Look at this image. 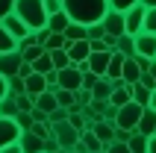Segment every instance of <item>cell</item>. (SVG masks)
I'll list each match as a JSON object with an SVG mask.
<instances>
[{
	"label": "cell",
	"mask_w": 156,
	"mask_h": 153,
	"mask_svg": "<svg viewBox=\"0 0 156 153\" xmlns=\"http://www.w3.org/2000/svg\"><path fill=\"white\" fill-rule=\"evenodd\" d=\"M53 136H56L59 147H65V150H74V147L80 144V130L71 127V121H59V124H53Z\"/></svg>",
	"instance_id": "obj_4"
},
{
	"label": "cell",
	"mask_w": 156,
	"mask_h": 153,
	"mask_svg": "<svg viewBox=\"0 0 156 153\" xmlns=\"http://www.w3.org/2000/svg\"><path fill=\"white\" fill-rule=\"evenodd\" d=\"M53 150H59V141H56V136H47L44 138V153H53Z\"/></svg>",
	"instance_id": "obj_51"
},
{
	"label": "cell",
	"mask_w": 156,
	"mask_h": 153,
	"mask_svg": "<svg viewBox=\"0 0 156 153\" xmlns=\"http://www.w3.org/2000/svg\"><path fill=\"white\" fill-rule=\"evenodd\" d=\"M133 100L141 106H150V88H144L141 83H133Z\"/></svg>",
	"instance_id": "obj_32"
},
{
	"label": "cell",
	"mask_w": 156,
	"mask_h": 153,
	"mask_svg": "<svg viewBox=\"0 0 156 153\" xmlns=\"http://www.w3.org/2000/svg\"><path fill=\"white\" fill-rule=\"evenodd\" d=\"M133 138V130H121V127H115V141H130Z\"/></svg>",
	"instance_id": "obj_49"
},
{
	"label": "cell",
	"mask_w": 156,
	"mask_h": 153,
	"mask_svg": "<svg viewBox=\"0 0 156 153\" xmlns=\"http://www.w3.org/2000/svg\"><path fill=\"white\" fill-rule=\"evenodd\" d=\"M80 141H83V144L88 147V153H97V150H103V141H100V138L94 136V133H91V130H83V133H80Z\"/></svg>",
	"instance_id": "obj_24"
},
{
	"label": "cell",
	"mask_w": 156,
	"mask_h": 153,
	"mask_svg": "<svg viewBox=\"0 0 156 153\" xmlns=\"http://www.w3.org/2000/svg\"><path fill=\"white\" fill-rule=\"evenodd\" d=\"M144 12H147V6L144 3H139V6H133L124 12V21H127V35H136L144 30Z\"/></svg>",
	"instance_id": "obj_5"
},
{
	"label": "cell",
	"mask_w": 156,
	"mask_h": 153,
	"mask_svg": "<svg viewBox=\"0 0 156 153\" xmlns=\"http://www.w3.org/2000/svg\"><path fill=\"white\" fill-rule=\"evenodd\" d=\"M6 83H9V94H27V83H24V76H6Z\"/></svg>",
	"instance_id": "obj_33"
},
{
	"label": "cell",
	"mask_w": 156,
	"mask_h": 153,
	"mask_svg": "<svg viewBox=\"0 0 156 153\" xmlns=\"http://www.w3.org/2000/svg\"><path fill=\"white\" fill-rule=\"evenodd\" d=\"M103 35H106L103 21H97V24H88V27H86V38H88V41H94V38H103Z\"/></svg>",
	"instance_id": "obj_35"
},
{
	"label": "cell",
	"mask_w": 156,
	"mask_h": 153,
	"mask_svg": "<svg viewBox=\"0 0 156 153\" xmlns=\"http://www.w3.org/2000/svg\"><path fill=\"white\" fill-rule=\"evenodd\" d=\"M15 15L21 18L30 30H41V27H47L44 0H15Z\"/></svg>",
	"instance_id": "obj_2"
},
{
	"label": "cell",
	"mask_w": 156,
	"mask_h": 153,
	"mask_svg": "<svg viewBox=\"0 0 156 153\" xmlns=\"http://www.w3.org/2000/svg\"><path fill=\"white\" fill-rule=\"evenodd\" d=\"M141 112H144V106H141V103H136V100L124 103L121 109H118L115 127H121V130H133V133H136V127H139V118H141Z\"/></svg>",
	"instance_id": "obj_3"
},
{
	"label": "cell",
	"mask_w": 156,
	"mask_h": 153,
	"mask_svg": "<svg viewBox=\"0 0 156 153\" xmlns=\"http://www.w3.org/2000/svg\"><path fill=\"white\" fill-rule=\"evenodd\" d=\"M150 74H153V80H156V59H153V65H150Z\"/></svg>",
	"instance_id": "obj_59"
},
{
	"label": "cell",
	"mask_w": 156,
	"mask_h": 153,
	"mask_svg": "<svg viewBox=\"0 0 156 153\" xmlns=\"http://www.w3.org/2000/svg\"><path fill=\"white\" fill-rule=\"evenodd\" d=\"M147 141H150V136L133 133V138L127 141V144H130V150H133V153H147Z\"/></svg>",
	"instance_id": "obj_30"
},
{
	"label": "cell",
	"mask_w": 156,
	"mask_h": 153,
	"mask_svg": "<svg viewBox=\"0 0 156 153\" xmlns=\"http://www.w3.org/2000/svg\"><path fill=\"white\" fill-rule=\"evenodd\" d=\"M109 59H112V50L91 53V56H88V71H94L97 76H106V71H109Z\"/></svg>",
	"instance_id": "obj_15"
},
{
	"label": "cell",
	"mask_w": 156,
	"mask_h": 153,
	"mask_svg": "<svg viewBox=\"0 0 156 153\" xmlns=\"http://www.w3.org/2000/svg\"><path fill=\"white\" fill-rule=\"evenodd\" d=\"M147 153H156V133L150 136V141H147Z\"/></svg>",
	"instance_id": "obj_55"
},
{
	"label": "cell",
	"mask_w": 156,
	"mask_h": 153,
	"mask_svg": "<svg viewBox=\"0 0 156 153\" xmlns=\"http://www.w3.org/2000/svg\"><path fill=\"white\" fill-rule=\"evenodd\" d=\"M35 106H38V109H44L47 115H50V112L59 106V100H56V91H50V88H47V91L35 94Z\"/></svg>",
	"instance_id": "obj_20"
},
{
	"label": "cell",
	"mask_w": 156,
	"mask_h": 153,
	"mask_svg": "<svg viewBox=\"0 0 156 153\" xmlns=\"http://www.w3.org/2000/svg\"><path fill=\"white\" fill-rule=\"evenodd\" d=\"M0 115H3V118H15V115H18V106H15V94H6V97L0 100Z\"/></svg>",
	"instance_id": "obj_31"
},
{
	"label": "cell",
	"mask_w": 156,
	"mask_h": 153,
	"mask_svg": "<svg viewBox=\"0 0 156 153\" xmlns=\"http://www.w3.org/2000/svg\"><path fill=\"white\" fill-rule=\"evenodd\" d=\"M65 44H68V38H65L62 33H50V35H47V44H44V47H47V50H62Z\"/></svg>",
	"instance_id": "obj_34"
},
{
	"label": "cell",
	"mask_w": 156,
	"mask_h": 153,
	"mask_svg": "<svg viewBox=\"0 0 156 153\" xmlns=\"http://www.w3.org/2000/svg\"><path fill=\"white\" fill-rule=\"evenodd\" d=\"M115 50H121L124 56H127V59H130V56H136V38L124 33L121 38H118V47H115Z\"/></svg>",
	"instance_id": "obj_27"
},
{
	"label": "cell",
	"mask_w": 156,
	"mask_h": 153,
	"mask_svg": "<svg viewBox=\"0 0 156 153\" xmlns=\"http://www.w3.org/2000/svg\"><path fill=\"white\" fill-rule=\"evenodd\" d=\"M9 12H15V0H0V21H3Z\"/></svg>",
	"instance_id": "obj_47"
},
{
	"label": "cell",
	"mask_w": 156,
	"mask_h": 153,
	"mask_svg": "<svg viewBox=\"0 0 156 153\" xmlns=\"http://www.w3.org/2000/svg\"><path fill=\"white\" fill-rule=\"evenodd\" d=\"M74 94H77V106H80V112H83V106L91 103V91H88V88H80V91H74Z\"/></svg>",
	"instance_id": "obj_42"
},
{
	"label": "cell",
	"mask_w": 156,
	"mask_h": 153,
	"mask_svg": "<svg viewBox=\"0 0 156 153\" xmlns=\"http://www.w3.org/2000/svg\"><path fill=\"white\" fill-rule=\"evenodd\" d=\"M50 59H53V68H56V71H62V68H68V65H74L65 47H62V50H50Z\"/></svg>",
	"instance_id": "obj_28"
},
{
	"label": "cell",
	"mask_w": 156,
	"mask_h": 153,
	"mask_svg": "<svg viewBox=\"0 0 156 153\" xmlns=\"http://www.w3.org/2000/svg\"><path fill=\"white\" fill-rule=\"evenodd\" d=\"M24 65V56L21 50H12V53H0V74L3 76H15Z\"/></svg>",
	"instance_id": "obj_10"
},
{
	"label": "cell",
	"mask_w": 156,
	"mask_h": 153,
	"mask_svg": "<svg viewBox=\"0 0 156 153\" xmlns=\"http://www.w3.org/2000/svg\"><path fill=\"white\" fill-rule=\"evenodd\" d=\"M94 80H97V74H94V71H86V74H83V88H88V91H91Z\"/></svg>",
	"instance_id": "obj_50"
},
{
	"label": "cell",
	"mask_w": 156,
	"mask_h": 153,
	"mask_svg": "<svg viewBox=\"0 0 156 153\" xmlns=\"http://www.w3.org/2000/svg\"><path fill=\"white\" fill-rule=\"evenodd\" d=\"M139 76H141L139 62H136V59H127V62H124V71H121V80L127 85H133V83H139Z\"/></svg>",
	"instance_id": "obj_21"
},
{
	"label": "cell",
	"mask_w": 156,
	"mask_h": 153,
	"mask_svg": "<svg viewBox=\"0 0 156 153\" xmlns=\"http://www.w3.org/2000/svg\"><path fill=\"white\" fill-rule=\"evenodd\" d=\"M97 153H106V150H97Z\"/></svg>",
	"instance_id": "obj_61"
},
{
	"label": "cell",
	"mask_w": 156,
	"mask_h": 153,
	"mask_svg": "<svg viewBox=\"0 0 156 153\" xmlns=\"http://www.w3.org/2000/svg\"><path fill=\"white\" fill-rule=\"evenodd\" d=\"M62 12L77 24H97L109 12V0H62Z\"/></svg>",
	"instance_id": "obj_1"
},
{
	"label": "cell",
	"mask_w": 156,
	"mask_h": 153,
	"mask_svg": "<svg viewBox=\"0 0 156 153\" xmlns=\"http://www.w3.org/2000/svg\"><path fill=\"white\" fill-rule=\"evenodd\" d=\"M15 106H18V112H33L35 97H33V94H18V97H15Z\"/></svg>",
	"instance_id": "obj_36"
},
{
	"label": "cell",
	"mask_w": 156,
	"mask_h": 153,
	"mask_svg": "<svg viewBox=\"0 0 156 153\" xmlns=\"http://www.w3.org/2000/svg\"><path fill=\"white\" fill-rule=\"evenodd\" d=\"M103 150L106 153H133L127 141H109V144H103Z\"/></svg>",
	"instance_id": "obj_40"
},
{
	"label": "cell",
	"mask_w": 156,
	"mask_h": 153,
	"mask_svg": "<svg viewBox=\"0 0 156 153\" xmlns=\"http://www.w3.org/2000/svg\"><path fill=\"white\" fill-rule=\"evenodd\" d=\"M12 50H18V38L0 24V53H12Z\"/></svg>",
	"instance_id": "obj_22"
},
{
	"label": "cell",
	"mask_w": 156,
	"mask_h": 153,
	"mask_svg": "<svg viewBox=\"0 0 156 153\" xmlns=\"http://www.w3.org/2000/svg\"><path fill=\"white\" fill-rule=\"evenodd\" d=\"M15 124L21 127V133H24V130H33L35 121H33V115H30V112H18V115H15Z\"/></svg>",
	"instance_id": "obj_38"
},
{
	"label": "cell",
	"mask_w": 156,
	"mask_h": 153,
	"mask_svg": "<svg viewBox=\"0 0 156 153\" xmlns=\"http://www.w3.org/2000/svg\"><path fill=\"white\" fill-rule=\"evenodd\" d=\"M71 153H88V147H86V144H83V141H80V144H77V147H74V150H71Z\"/></svg>",
	"instance_id": "obj_56"
},
{
	"label": "cell",
	"mask_w": 156,
	"mask_h": 153,
	"mask_svg": "<svg viewBox=\"0 0 156 153\" xmlns=\"http://www.w3.org/2000/svg\"><path fill=\"white\" fill-rule=\"evenodd\" d=\"M33 71H35V74H50V71H56V68H53V59H50V50L33 62Z\"/></svg>",
	"instance_id": "obj_29"
},
{
	"label": "cell",
	"mask_w": 156,
	"mask_h": 153,
	"mask_svg": "<svg viewBox=\"0 0 156 153\" xmlns=\"http://www.w3.org/2000/svg\"><path fill=\"white\" fill-rule=\"evenodd\" d=\"M59 88H68V91H80L83 88V71L77 65H68V68L59 71Z\"/></svg>",
	"instance_id": "obj_6"
},
{
	"label": "cell",
	"mask_w": 156,
	"mask_h": 153,
	"mask_svg": "<svg viewBox=\"0 0 156 153\" xmlns=\"http://www.w3.org/2000/svg\"><path fill=\"white\" fill-rule=\"evenodd\" d=\"M53 153H71V150H65V147H59V150H53Z\"/></svg>",
	"instance_id": "obj_60"
},
{
	"label": "cell",
	"mask_w": 156,
	"mask_h": 153,
	"mask_svg": "<svg viewBox=\"0 0 156 153\" xmlns=\"http://www.w3.org/2000/svg\"><path fill=\"white\" fill-rule=\"evenodd\" d=\"M118 109H121V106H115V103H106V109H103V118L115 124V118H118Z\"/></svg>",
	"instance_id": "obj_46"
},
{
	"label": "cell",
	"mask_w": 156,
	"mask_h": 153,
	"mask_svg": "<svg viewBox=\"0 0 156 153\" xmlns=\"http://www.w3.org/2000/svg\"><path fill=\"white\" fill-rule=\"evenodd\" d=\"M144 30H147V33H153V35H156V6H153V9H147V12H144Z\"/></svg>",
	"instance_id": "obj_41"
},
{
	"label": "cell",
	"mask_w": 156,
	"mask_h": 153,
	"mask_svg": "<svg viewBox=\"0 0 156 153\" xmlns=\"http://www.w3.org/2000/svg\"><path fill=\"white\" fill-rule=\"evenodd\" d=\"M133 38H136V53H139V56L156 59V35H153V33L141 30V33H136Z\"/></svg>",
	"instance_id": "obj_8"
},
{
	"label": "cell",
	"mask_w": 156,
	"mask_h": 153,
	"mask_svg": "<svg viewBox=\"0 0 156 153\" xmlns=\"http://www.w3.org/2000/svg\"><path fill=\"white\" fill-rule=\"evenodd\" d=\"M124 62H127V56H124L121 50H112V59H109V71H106V76H109V80H121Z\"/></svg>",
	"instance_id": "obj_19"
},
{
	"label": "cell",
	"mask_w": 156,
	"mask_h": 153,
	"mask_svg": "<svg viewBox=\"0 0 156 153\" xmlns=\"http://www.w3.org/2000/svg\"><path fill=\"white\" fill-rule=\"evenodd\" d=\"M71 24V18L65 15V12H53L50 18H47V27H50L53 33H65V27Z\"/></svg>",
	"instance_id": "obj_25"
},
{
	"label": "cell",
	"mask_w": 156,
	"mask_h": 153,
	"mask_svg": "<svg viewBox=\"0 0 156 153\" xmlns=\"http://www.w3.org/2000/svg\"><path fill=\"white\" fill-rule=\"evenodd\" d=\"M44 9H47V18L53 12H62V0H44Z\"/></svg>",
	"instance_id": "obj_48"
},
{
	"label": "cell",
	"mask_w": 156,
	"mask_h": 153,
	"mask_svg": "<svg viewBox=\"0 0 156 153\" xmlns=\"http://www.w3.org/2000/svg\"><path fill=\"white\" fill-rule=\"evenodd\" d=\"M0 24L6 27V30H9V33H12V35H15L18 41H21V38H24V35H30V33H33V30H30V27H27L24 21H21V18L15 15V12H9V15L3 18V21H0Z\"/></svg>",
	"instance_id": "obj_14"
},
{
	"label": "cell",
	"mask_w": 156,
	"mask_h": 153,
	"mask_svg": "<svg viewBox=\"0 0 156 153\" xmlns=\"http://www.w3.org/2000/svg\"><path fill=\"white\" fill-rule=\"evenodd\" d=\"M65 50H68L71 62L77 65V62H86L88 56H91V41H88V38H80V41H68V44H65Z\"/></svg>",
	"instance_id": "obj_11"
},
{
	"label": "cell",
	"mask_w": 156,
	"mask_h": 153,
	"mask_svg": "<svg viewBox=\"0 0 156 153\" xmlns=\"http://www.w3.org/2000/svg\"><path fill=\"white\" fill-rule=\"evenodd\" d=\"M50 33H53L50 27H41V30H33V35H35V44H41V47H44V44H47V35H50Z\"/></svg>",
	"instance_id": "obj_43"
},
{
	"label": "cell",
	"mask_w": 156,
	"mask_h": 153,
	"mask_svg": "<svg viewBox=\"0 0 156 153\" xmlns=\"http://www.w3.org/2000/svg\"><path fill=\"white\" fill-rule=\"evenodd\" d=\"M24 83H27V94H33V97L41 94V91H47V76H44V74H35V71H33Z\"/></svg>",
	"instance_id": "obj_18"
},
{
	"label": "cell",
	"mask_w": 156,
	"mask_h": 153,
	"mask_svg": "<svg viewBox=\"0 0 156 153\" xmlns=\"http://www.w3.org/2000/svg\"><path fill=\"white\" fill-rule=\"evenodd\" d=\"M65 38L68 41H80V38H86V24H77V21H71L68 27H65Z\"/></svg>",
	"instance_id": "obj_26"
},
{
	"label": "cell",
	"mask_w": 156,
	"mask_h": 153,
	"mask_svg": "<svg viewBox=\"0 0 156 153\" xmlns=\"http://www.w3.org/2000/svg\"><path fill=\"white\" fill-rule=\"evenodd\" d=\"M0 153H21V144H6V147H0Z\"/></svg>",
	"instance_id": "obj_54"
},
{
	"label": "cell",
	"mask_w": 156,
	"mask_h": 153,
	"mask_svg": "<svg viewBox=\"0 0 156 153\" xmlns=\"http://www.w3.org/2000/svg\"><path fill=\"white\" fill-rule=\"evenodd\" d=\"M18 144H21V153H44V138L35 136L33 130H24Z\"/></svg>",
	"instance_id": "obj_12"
},
{
	"label": "cell",
	"mask_w": 156,
	"mask_h": 153,
	"mask_svg": "<svg viewBox=\"0 0 156 153\" xmlns=\"http://www.w3.org/2000/svg\"><path fill=\"white\" fill-rule=\"evenodd\" d=\"M18 50H21L24 62H30V65H33L38 56H44V53H47V47H41V44H24V47H18Z\"/></svg>",
	"instance_id": "obj_23"
},
{
	"label": "cell",
	"mask_w": 156,
	"mask_h": 153,
	"mask_svg": "<svg viewBox=\"0 0 156 153\" xmlns=\"http://www.w3.org/2000/svg\"><path fill=\"white\" fill-rule=\"evenodd\" d=\"M141 0H109V9H115V12H127V9L139 6Z\"/></svg>",
	"instance_id": "obj_37"
},
{
	"label": "cell",
	"mask_w": 156,
	"mask_h": 153,
	"mask_svg": "<svg viewBox=\"0 0 156 153\" xmlns=\"http://www.w3.org/2000/svg\"><path fill=\"white\" fill-rule=\"evenodd\" d=\"M68 115H71V112L65 109V106H56V109L50 112V121H53V124H59V121H68Z\"/></svg>",
	"instance_id": "obj_44"
},
{
	"label": "cell",
	"mask_w": 156,
	"mask_h": 153,
	"mask_svg": "<svg viewBox=\"0 0 156 153\" xmlns=\"http://www.w3.org/2000/svg\"><path fill=\"white\" fill-rule=\"evenodd\" d=\"M68 121H71V127H77L80 133H83V130L88 127V118L83 115V112H71V115H68Z\"/></svg>",
	"instance_id": "obj_39"
},
{
	"label": "cell",
	"mask_w": 156,
	"mask_h": 153,
	"mask_svg": "<svg viewBox=\"0 0 156 153\" xmlns=\"http://www.w3.org/2000/svg\"><path fill=\"white\" fill-rule=\"evenodd\" d=\"M88 130L94 133L103 144H109V141H115V124L112 121H106V118H100V121H91L88 124Z\"/></svg>",
	"instance_id": "obj_13"
},
{
	"label": "cell",
	"mask_w": 156,
	"mask_h": 153,
	"mask_svg": "<svg viewBox=\"0 0 156 153\" xmlns=\"http://www.w3.org/2000/svg\"><path fill=\"white\" fill-rule=\"evenodd\" d=\"M112 91H115V85H112L109 76H97L94 85H91V97H94V100H109Z\"/></svg>",
	"instance_id": "obj_17"
},
{
	"label": "cell",
	"mask_w": 156,
	"mask_h": 153,
	"mask_svg": "<svg viewBox=\"0 0 156 153\" xmlns=\"http://www.w3.org/2000/svg\"><path fill=\"white\" fill-rule=\"evenodd\" d=\"M139 83L144 85V88H150V91H153V88H156V80H153V74H150V71H141Z\"/></svg>",
	"instance_id": "obj_45"
},
{
	"label": "cell",
	"mask_w": 156,
	"mask_h": 153,
	"mask_svg": "<svg viewBox=\"0 0 156 153\" xmlns=\"http://www.w3.org/2000/svg\"><path fill=\"white\" fill-rule=\"evenodd\" d=\"M150 109H156V88L150 91Z\"/></svg>",
	"instance_id": "obj_57"
},
{
	"label": "cell",
	"mask_w": 156,
	"mask_h": 153,
	"mask_svg": "<svg viewBox=\"0 0 156 153\" xmlns=\"http://www.w3.org/2000/svg\"><path fill=\"white\" fill-rule=\"evenodd\" d=\"M103 27H106V35H115V38H121L127 33V21H124V12H115L109 9L103 15Z\"/></svg>",
	"instance_id": "obj_7"
},
{
	"label": "cell",
	"mask_w": 156,
	"mask_h": 153,
	"mask_svg": "<svg viewBox=\"0 0 156 153\" xmlns=\"http://www.w3.org/2000/svg\"><path fill=\"white\" fill-rule=\"evenodd\" d=\"M18 138H21V127L15 124V118H3L0 115V147L15 144Z\"/></svg>",
	"instance_id": "obj_9"
},
{
	"label": "cell",
	"mask_w": 156,
	"mask_h": 153,
	"mask_svg": "<svg viewBox=\"0 0 156 153\" xmlns=\"http://www.w3.org/2000/svg\"><path fill=\"white\" fill-rule=\"evenodd\" d=\"M141 3H144L147 9H153V6H156V0H141Z\"/></svg>",
	"instance_id": "obj_58"
},
{
	"label": "cell",
	"mask_w": 156,
	"mask_h": 153,
	"mask_svg": "<svg viewBox=\"0 0 156 153\" xmlns=\"http://www.w3.org/2000/svg\"><path fill=\"white\" fill-rule=\"evenodd\" d=\"M136 133H141V136H153V133H156V109L144 106V112H141V118H139Z\"/></svg>",
	"instance_id": "obj_16"
},
{
	"label": "cell",
	"mask_w": 156,
	"mask_h": 153,
	"mask_svg": "<svg viewBox=\"0 0 156 153\" xmlns=\"http://www.w3.org/2000/svg\"><path fill=\"white\" fill-rule=\"evenodd\" d=\"M30 74H33V65H30V62H24V65H21V71H18V76H24V80H27Z\"/></svg>",
	"instance_id": "obj_53"
},
{
	"label": "cell",
	"mask_w": 156,
	"mask_h": 153,
	"mask_svg": "<svg viewBox=\"0 0 156 153\" xmlns=\"http://www.w3.org/2000/svg\"><path fill=\"white\" fill-rule=\"evenodd\" d=\"M6 94H9V83H6V76L0 74V100H3Z\"/></svg>",
	"instance_id": "obj_52"
}]
</instances>
